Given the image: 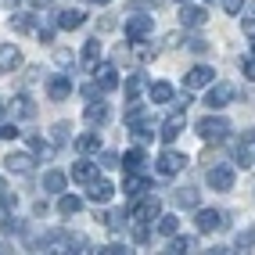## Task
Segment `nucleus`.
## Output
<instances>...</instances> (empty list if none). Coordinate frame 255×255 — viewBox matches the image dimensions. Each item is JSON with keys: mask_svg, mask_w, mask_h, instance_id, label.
I'll return each instance as SVG.
<instances>
[{"mask_svg": "<svg viewBox=\"0 0 255 255\" xmlns=\"http://www.w3.org/2000/svg\"><path fill=\"white\" fill-rule=\"evenodd\" d=\"M194 129H198L201 140L219 144V140H227V133H230V119H223V115H205V119H198Z\"/></svg>", "mask_w": 255, "mask_h": 255, "instance_id": "nucleus-1", "label": "nucleus"}, {"mask_svg": "<svg viewBox=\"0 0 255 255\" xmlns=\"http://www.w3.org/2000/svg\"><path fill=\"white\" fill-rule=\"evenodd\" d=\"M162 216V201L155 194H140L137 201H129V219H144V223H155V219Z\"/></svg>", "mask_w": 255, "mask_h": 255, "instance_id": "nucleus-2", "label": "nucleus"}, {"mask_svg": "<svg viewBox=\"0 0 255 255\" xmlns=\"http://www.w3.org/2000/svg\"><path fill=\"white\" fill-rule=\"evenodd\" d=\"M76 90V83L69 72H58V76H47V97L50 101H69V94Z\"/></svg>", "mask_w": 255, "mask_h": 255, "instance_id": "nucleus-3", "label": "nucleus"}, {"mask_svg": "<svg viewBox=\"0 0 255 255\" xmlns=\"http://www.w3.org/2000/svg\"><path fill=\"white\" fill-rule=\"evenodd\" d=\"M198 230L201 234H216V230H223L227 227V212H219V209H198Z\"/></svg>", "mask_w": 255, "mask_h": 255, "instance_id": "nucleus-4", "label": "nucleus"}, {"mask_svg": "<svg viewBox=\"0 0 255 255\" xmlns=\"http://www.w3.org/2000/svg\"><path fill=\"white\" fill-rule=\"evenodd\" d=\"M230 101H234V87H230V83H209L205 105H209L212 112H219V108H227Z\"/></svg>", "mask_w": 255, "mask_h": 255, "instance_id": "nucleus-5", "label": "nucleus"}, {"mask_svg": "<svg viewBox=\"0 0 255 255\" xmlns=\"http://www.w3.org/2000/svg\"><path fill=\"white\" fill-rule=\"evenodd\" d=\"M205 180H209L212 191H230V187H234V165H227V162L212 165L209 173H205Z\"/></svg>", "mask_w": 255, "mask_h": 255, "instance_id": "nucleus-6", "label": "nucleus"}, {"mask_svg": "<svg viewBox=\"0 0 255 255\" xmlns=\"http://www.w3.org/2000/svg\"><path fill=\"white\" fill-rule=\"evenodd\" d=\"M209 83H216V69H212V65H194V69L183 76L187 90H201V87H209Z\"/></svg>", "mask_w": 255, "mask_h": 255, "instance_id": "nucleus-7", "label": "nucleus"}, {"mask_svg": "<svg viewBox=\"0 0 255 255\" xmlns=\"http://www.w3.org/2000/svg\"><path fill=\"white\" fill-rule=\"evenodd\" d=\"M94 83L101 87V94H112V90L123 87V83H119V69H115V65H97V69H94Z\"/></svg>", "mask_w": 255, "mask_h": 255, "instance_id": "nucleus-8", "label": "nucleus"}, {"mask_svg": "<svg viewBox=\"0 0 255 255\" xmlns=\"http://www.w3.org/2000/svg\"><path fill=\"white\" fill-rule=\"evenodd\" d=\"M126 40H144L151 29H155V18H147V14H129L126 18Z\"/></svg>", "mask_w": 255, "mask_h": 255, "instance_id": "nucleus-9", "label": "nucleus"}, {"mask_svg": "<svg viewBox=\"0 0 255 255\" xmlns=\"http://www.w3.org/2000/svg\"><path fill=\"white\" fill-rule=\"evenodd\" d=\"M183 165H187V158L180 155V151H162V155L155 158V169H158L162 176H176Z\"/></svg>", "mask_w": 255, "mask_h": 255, "instance_id": "nucleus-10", "label": "nucleus"}, {"mask_svg": "<svg viewBox=\"0 0 255 255\" xmlns=\"http://www.w3.org/2000/svg\"><path fill=\"white\" fill-rule=\"evenodd\" d=\"M54 25H58V29H65V32L83 29V25H87V11H79V7H65V11H58Z\"/></svg>", "mask_w": 255, "mask_h": 255, "instance_id": "nucleus-11", "label": "nucleus"}, {"mask_svg": "<svg viewBox=\"0 0 255 255\" xmlns=\"http://www.w3.org/2000/svg\"><path fill=\"white\" fill-rule=\"evenodd\" d=\"M123 191H126V198H129V201H137L140 194H147V191H151V180H147V173H126Z\"/></svg>", "mask_w": 255, "mask_h": 255, "instance_id": "nucleus-12", "label": "nucleus"}, {"mask_svg": "<svg viewBox=\"0 0 255 255\" xmlns=\"http://www.w3.org/2000/svg\"><path fill=\"white\" fill-rule=\"evenodd\" d=\"M79 65H83L87 72H94L97 65H101V40H97V36H90L87 43H83V50H79Z\"/></svg>", "mask_w": 255, "mask_h": 255, "instance_id": "nucleus-13", "label": "nucleus"}, {"mask_svg": "<svg viewBox=\"0 0 255 255\" xmlns=\"http://www.w3.org/2000/svg\"><path fill=\"white\" fill-rule=\"evenodd\" d=\"M205 22H209V11L205 7H191V4L180 7V25L183 29H201Z\"/></svg>", "mask_w": 255, "mask_h": 255, "instance_id": "nucleus-14", "label": "nucleus"}, {"mask_svg": "<svg viewBox=\"0 0 255 255\" xmlns=\"http://www.w3.org/2000/svg\"><path fill=\"white\" fill-rule=\"evenodd\" d=\"M18 65H22V50L14 47V43H0V76L14 72Z\"/></svg>", "mask_w": 255, "mask_h": 255, "instance_id": "nucleus-15", "label": "nucleus"}, {"mask_svg": "<svg viewBox=\"0 0 255 255\" xmlns=\"http://www.w3.org/2000/svg\"><path fill=\"white\" fill-rule=\"evenodd\" d=\"M72 180L83 183V187H90L94 180H101V176H97V162H90V158L76 162V165H72Z\"/></svg>", "mask_w": 255, "mask_h": 255, "instance_id": "nucleus-16", "label": "nucleus"}, {"mask_svg": "<svg viewBox=\"0 0 255 255\" xmlns=\"http://www.w3.org/2000/svg\"><path fill=\"white\" fill-rule=\"evenodd\" d=\"M83 119H87L90 126H105V123H108V105H105L101 97H94L90 105L83 108Z\"/></svg>", "mask_w": 255, "mask_h": 255, "instance_id": "nucleus-17", "label": "nucleus"}, {"mask_svg": "<svg viewBox=\"0 0 255 255\" xmlns=\"http://www.w3.org/2000/svg\"><path fill=\"white\" fill-rule=\"evenodd\" d=\"M4 165L11 169V173H18V176L32 173V151H29V155H25V151H14V155H7V158H4Z\"/></svg>", "mask_w": 255, "mask_h": 255, "instance_id": "nucleus-18", "label": "nucleus"}, {"mask_svg": "<svg viewBox=\"0 0 255 255\" xmlns=\"http://www.w3.org/2000/svg\"><path fill=\"white\" fill-rule=\"evenodd\" d=\"M180 133H183V115L176 112L173 119H165V123H162V129H158V137H162V144H173V140L180 137Z\"/></svg>", "mask_w": 255, "mask_h": 255, "instance_id": "nucleus-19", "label": "nucleus"}, {"mask_svg": "<svg viewBox=\"0 0 255 255\" xmlns=\"http://www.w3.org/2000/svg\"><path fill=\"white\" fill-rule=\"evenodd\" d=\"M112 194H115V187H112L108 180H94L90 191H87V198L94 201V205H105V201H112Z\"/></svg>", "mask_w": 255, "mask_h": 255, "instance_id": "nucleus-20", "label": "nucleus"}, {"mask_svg": "<svg viewBox=\"0 0 255 255\" xmlns=\"http://www.w3.org/2000/svg\"><path fill=\"white\" fill-rule=\"evenodd\" d=\"M7 22H11V29H14V32H36V29H40L36 14H25V11H14Z\"/></svg>", "mask_w": 255, "mask_h": 255, "instance_id": "nucleus-21", "label": "nucleus"}, {"mask_svg": "<svg viewBox=\"0 0 255 255\" xmlns=\"http://www.w3.org/2000/svg\"><path fill=\"white\" fill-rule=\"evenodd\" d=\"M123 169L126 173H147V158H144V151L140 147H133L123 155Z\"/></svg>", "mask_w": 255, "mask_h": 255, "instance_id": "nucleus-22", "label": "nucleus"}, {"mask_svg": "<svg viewBox=\"0 0 255 255\" xmlns=\"http://www.w3.org/2000/svg\"><path fill=\"white\" fill-rule=\"evenodd\" d=\"M198 248V237H191V234H187V237H180V234H173V237H169V255H187V252H194Z\"/></svg>", "mask_w": 255, "mask_h": 255, "instance_id": "nucleus-23", "label": "nucleus"}, {"mask_svg": "<svg viewBox=\"0 0 255 255\" xmlns=\"http://www.w3.org/2000/svg\"><path fill=\"white\" fill-rule=\"evenodd\" d=\"M11 115H14V119H32V115H36L32 97H29V94H18V97L11 101Z\"/></svg>", "mask_w": 255, "mask_h": 255, "instance_id": "nucleus-24", "label": "nucleus"}, {"mask_svg": "<svg viewBox=\"0 0 255 255\" xmlns=\"http://www.w3.org/2000/svg\"><path fill=\"white\" fill-rule=\"evenodd\" d=\"M65 183H69V176H65L61 169H47L43 173V191H50V194H61Z\"/></svg>", "mask_w": 255, "mask_h": 255, "instance_id": "nucleus-25", "label": "nucleus"}, {"mask_svg": "<svg viewBox=\"0 0 255 255\" xmlns=\"http://www.w3.org/2000/svg\"><path fill=\"white\" fill-rule=\"evenodd\" d=\"M76 151L79 155H101V133H83V137H76Z\"/></svg>", "mask_w": 255, "mask_h": 255, "instance_id": "nucleus-26", "label": "nucleus"}, {"mask_svg": "<svg viewBox=\"0 0 255 255\" xmlns=\"http://www.w3.org/2000/svg\"><path fill=\"white\" fill-rule=\"evenodd\" d=\"M147 97L155 101V105H169V101H173V87H169V83H151Z\"/></svg>", "mask_w": 255, "mask_h": 255, "instance_id": "nucleus-27", "label": "nucleus"}, {"mask_svg": "<svg viewBox=\"0 0 255 255\" xmlns=\"http://www.w3.org/2000/svg\"><path fill=\"white\" fill-rule=\"evenodd\" d=\"M61 252H90V241L83 234H61Z\"/></svg>", "mask_w": 255, "mask_h": 255, "instance_id": "nucleus-28", "label": "nucleus"}, {"mask_svg": "<svg viewBox=\"0 0 255 255\" xmlns=\"http://www.w3.org/2000/svg\"><path fill=\"white\" fill-rule=\"evenodd\" d=\"M79 209H83V198H76V194H61L58 198V212L61 216H76Z\"/></svg>", "mask_w": 255, "mask_h": 255, "instance_id": "nucleus-29", "label": "nucleus"}, {"mask_svg": "<svg viewBox=\"0 0 255 255\" xmlns=\"http://www.w3.org/2000/svg\"><path fill=\"white\" fill-rule=\"evenodd\" d=\"M173 198H176V205H183V209H198V191H194V187H180Z\"/></svg>", "mask_w": 255, "mask_h": 255, "instance_id": "nucleus-30", "label": "nucleus"}, {"mask_svg": "<svg viewBox=\"0 0 255 255\" xmlns=\"http://www.w3.org/2000/svg\"><path fill=\"white\" fill-rule=\"evenodd\" d=\"M144 90V76H126V83H123V94H126V101H137V94Z\"/></svg>", "mask_w": 255, "mask_h": 255, "instance_id": "nucleus-31", "label": "nucleus"}, {"mask_svg": "<svg viewBox=\"0 0 255 255\" xmlns=\"http://www.w3.org/2000/svg\"><path fill=\"white\" fill-rule=\"evenodd\" d=\"M158 234L162 237H173V234H180V219L169 212V216H158Z\"/></svg>", "mask_w": 255, "mask_h": 255, "instance_id": "nucleus-32", "label": "nucleus"}, {"mask_svg": "<svg viewBox=\"0 0 255 255\" xmlns=\"http://www.w3.org/2000/svg\"><path fill=\"white\" fill-rule=\"evenodd\" d=\"M14 205H18V194H14L4 183V176H0V209H14Z\"/></svg>", "mask_w": 255, "mask_h": 255, "instance_id": "nucleus-33", "label": "nucleus"}, {"mask_svg": "<svg viewBox=\"0 0 255 255\" xmlns=\"http://www.w3.org/2000/svg\"><path fill=\"white\" fill-rule=\"evenodd\" d=\"M126 216H129V209H112V212L105 216V223H108L112 230H123V227H126Z\"/></svg>", "mask_w": 255, "mask_h": 255, "instance_id": "nucleus-34", "label": "nucleus"}, {"mask_svg": "<svg viewBox=\"0 0 255 255\" xmlns=\"http://www.w3.org/2000/svg\"><path fill=\"white\" fill-rule=\"evenodd\" d=\"M144 115H147V108H144V105H137V101H129V108H126V126H137Z\"/></svg>", "mask_w": 255, "mask_h": 255, "instance_id": "nucleus-35", "label": "nucleus"}, {"mask_svg": "<svg viewBox=\"0 0 255 255\" xmlns=\"http://www.w3.org/2000/svg\"><path fill=\"white\" fill-rule=\"evenodd\" d=\"M29 151L36 158H50V144L43 140V137H29Z\"/></svg>", "mask_w": 255, "mask_h": 255, "instance_id": "nucleus-36", "label": "nucleus"}, {"mask_svg": "<svg viewBox=\"0 0 255 255\" xmlns=\"http://www.w3.org/2000/svg\"><path fill=\"white\" fill-rule=\"evenodd\" d=\"M147 227H151V223H144V219H133V241H137V245H144L147 237H151Z\"/></svg>", "mask_w": 255, "mask_h": 255, "instance_id": "nucleus-37", "label": "nucleus"}, {"mask_svg": "<svg viewBox=\"0 0 255 255\" xmlns=\"http://www.w3.org/2000/svg\"><path fill=\"white\" fill-rule=\"evenodd\" d=\"M101 169H119L123 165V155H115V151H101V162H97Z\"/></svg>", "mask_w": 255, "mask_h": 255, "instance_id": "nucleus-38", "label": "nucleus"}, {"mask_svg": "<svg viewBox=\"0 0 255 255\" xmlns=\"http://www.w3.org/2000/svg\"><path fill=\"white\" fill-rule=\"evenodd\" d=\"M133 54H137V61H151V58H155V50H151L144 40H133Z\"/></svg>", "mask_w": 255, "mask_h": 255, "instance_id": "nucleus-39", "label": "nucleus"}, {"mask_svg": "<svg viewBox=\"0 0 255 255\" xmlns=\"http://www.w3.org/2000/svg\"><path fill=\"white\" fill-rule=\"evenodd\" d=\"M255 245V230H241L237 234V241H234V248H241V252H248Z\"/></svg>", "mask_w": 255, "mask_h": 255, "instance_id": "nucleus-40", "label": "nucleus"}, {"mask_svg": "<svg viewBox=\"0 0 255 255\" xmlns=\"http://www.w3.org/2000/svg\"><path fill=\"white\" fill-rule=\"evenodd\" d=\"M22 230H25V223H22L18 216H7L4 219V234H22Z\"/></svg>", "mask_w": 255, "mask_h": 255, "instance_id": "nucleus-41", "label": "nucleus"}, {"mask_svg": "<svg viewBox=\"0 0 255 255\" xmlns=\"http://www.w3.org/2000/svg\"><path fill=\"white\" fill-rule=\"evenodd\" d=\"M14 137H22L18 126H14V123H0V140H14Z\"/></svg>", "mask_w": 255, "mask_h": 255, "instance_id": "nucleus-42", "label": "nucleus"}, {"mask_svg": "<svg viewBox=\"0 0 255 255\" xmlns=\"http://www.w3.org/2000/svg\"><path fill=\"white\" fill-rule=\"evenodd\" d=\"M50 133H54V144H65V140H69V133H72V129H69V123H58V126L50 129Z\"/></svg>", "mask_w": 255, "mask_h": 255, "instance_id": "nucleus-43", "label": "nucleus"}, {"mask_svg": "<svg viewBox=\"0 0 255 255\" xmlns=\"http://www.w3.org/2000/svg\"><path fill=\"white\" fill-rule=\"evenodd\" d=\"M241 72H245L248 79H255V54H248V58H241Z\"/></svg>", "mask_w": 255, "mask_h": 255, "instance_id": "nucleus-44", "label": "nucleus"}, {"mask_svg": "<svg viewBox=\"0 0 255 255\" xmlns=\"http://www.w3.org/2000/svg\"><path fill=\"white\" fill-rule=\"evenodd\" d=\"M183 47H187V50H194V54H205V50H209V43H205V40H198V36H194V40H187Z\"/></svg>", "mask_w": 255, "mask_h": 255, "instance_id": "nucleus-45", "label": "nucleus"}, {"mask_svg": "<svg viewBox=\"0 0 255 255\" xmlns=\"http://www.w3.org/2000/svg\"><path fill=\"white\" fill-rule=\"evenodd\" d=\"M97 252H105V255H123V252H129V248H126V245H119V241H112V245L97 248Z\"/></svg>", "mask_w": 255, "mask_h": 255, "instance_id": "nucleus-46", "label": "nucleus"}, {"mask_svg": "<svg viewBox=\"0 0 255 255\" xmlns=\"http://www.w3.org/2000/svg\"><path fill=\"white\" fill-rule=\"evenodd\" d=\"M54 29H58V25H40V29H36V36H40L43 43H50V40H54Z\"/></svg>", "mask_w": 255, "mask_h": 255, "instance_id": "nucleus-47", "label": "nucleus"}, {"mask_svg": "<svg viewBox=\"0 0 255 255\" xmlns=\"http://www.w3.org/2000/svg\"><path fill=\"white\" fill-rule=\"evenodd\" d=\"M129 7H133V11H151V7H158V0H133Z\"/></svg>", "mask_w": 255, "mask_h": 255, "instance_id": "nucleus-48", "label": "nucleus"}, {"mask_svg": "<svg viewBox=\"0 0 255 255\" xmlns=\"http://www.w3.org/2000/svg\"><path fill=\"white\" fill-rule=\"evenodd\" d=\"M223 7H227V14H241L245 0H223Z\"/></svg>", "mask_w": 255, "mask_h": 255, "instance_id": "nucleus-49", "label": "nucleus"}, {"mask_svg": "<svg viewBox=\"0 0 255 255\" xmlns=\"http://www.w3.org/2000/svg\"><path fill=\"white\" fill-rule=\"evenodd\" d=\"M241 29H245V36H252V40H255V14H252V18H245V25H241Z\"/></svg>", "mask_w": 255, "mask_h": 255, "instance_id": "nucleus-50", "label": "nucleus"}, {"mask_svg": "<svg viewBox=\"0 0 255 255\" xmlns=\"http://www.w3.org/2000/svg\"><path fill=\"white\" fill-rule=\"evenodd\" d=\"M237 162H241V169H245V165H252V155H248L245 147H237Z\"/></svg>", "mask_w": 255, "mask_h": 255, "instance_id": "nucleus-51", "label": "nucleus"}, {"mask_svg": "<svg viewBox=\"0 0 255 255\" xmlns=\"http://www.w3.org/2000/svg\"><path fill=\"white\" fill-rule=\"evenodd\" d=\"M7 115H11V105H0V123H7Z\"/></svg>", "mask_w": 255, "mask_h": 255, "instance_id": "nucleus-52", "label": "nucleus"}, {"mask_svg": "<svg viewBox=\"0 0 255 255\" xmlns=\"http://www.w3.org/2000/svg\"><path fill=\"white\" fill-rule=\"evenodd\" d=\"M32 4H40V7H43V4H50V0H32Z\"/></svg>", "mask_w": 255, "mask_h": 255, "instance_id": "nucleus-53", "label": "nucleus"}, {"mask_svg": "<svg viewBox=\"0 0 255 255\" xmlns=\"http://www.w3.org/2000/svg\"><path fill=\"white\" fill-rule=\"evenodd\" d=\"M94 4H112V0H94Z\"/></svg>", "mask_w": 255, "mask_h": 255, "instance_id": "nucleus-54", "label": "nucleus"}, {"mask_svg": "<svg viewBox=\"0 0 255 255\" xmlns=\"http://www.w3.org/2000/svg\"><path fill=\"white\" fill-rule=\"evenodd\" d=\"M176 4H187V0H176Z\"/></svg>", "mask_w": 255, "mask_h": 255, "instance_id": "nucleus-55", "label": "nucleus"}, {"mask_svg": "<svg viewBox=\"0 0 255 255\" xmlns=\"http://www.w3.org/2000/svg\"><path fill=\"white\" fill-rule=\"evenodd\" d=\"M252 14H255V7H252Z\"/></svg>", "mask_w": 255, "mask_h": 255, "instance_id": "nucleus-56", "label": "nucleus"}, {"mask_svg": "<svg viewBox=\"0 0 255 255\" xmlns=\"http://www.w3.org/2000/svg\"><path fill=\"white\" fill-rule=\"evenodd\" d=\"M209 4H212V0H209Z\"/></svg>", "mask_w": 255, "mask_h": 255, "instance_id": "nucleus-57", "label": "nucleus"}]
</instances>
